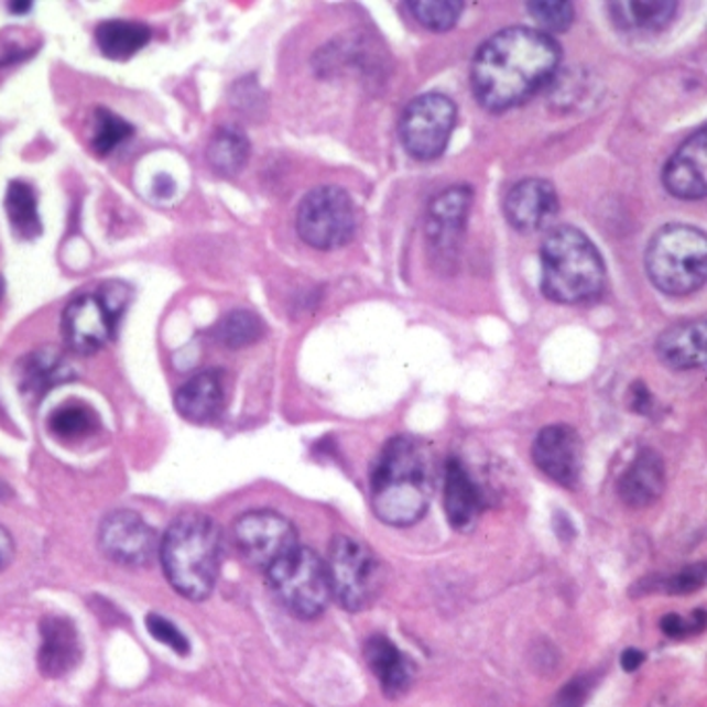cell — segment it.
<instances>
[{
  "instance_id": "cell-6",
  "label": "cell",
  "mask_w": 707,
  "mask_h": 707,
  "mask_svg": "<svg viewBox=\"0 0 707 707\" xmlns=\"http://www.w3.org/2000/svg\"><path fill=\"white\" fill-rule=\"evenodd\" d=\"M265 575L276 600L297 619H318L333 598L326 561L316 550L297 546L270 566Z\"/></svg>"
},
{
  "instance_id": "cell-13",
  "label": "cell",
  "mask_w": 707,
  "mask_h": 707,
  "mask_svg": "<svg viewBox=\"0 0 707 707\" xmlns=\"http://www.w3.org/2000/svg\"><path fill=\"white\" fill-rule=\"evenodd\" d=\"M100 548L117 565H150L159 552L156 531L133 511L108 514L100 525Z\"/></svg>"
},
{
  "instance_id": "cell-26",
  "label": "cell",
  "mask_w": 707,
  "mask_h": 707,
  "mask_svg": "<svg viewBox=\"0 0 707 707\" xmlns=\"http://www.w3.org/2000/svg\"><path fill=\"white\" fill-rule=\"evenodd\" d=\"M249 152H251V145L246 131L232 124H225L214 133L213 140L208 143L206 159L213 166L214 173L222 177H235L246 168Z\"/></svg>"
},
{
  "instance_id": "cell-35",
  "label": "cell",
  "mask_w": 707,
  "mask_h": 707,
  "mask_svg": "<svg viewBox=\"0 0 707 707\" xmlns=\"http://www.w3.org/2000/svg\"><path fill=\"white\" fill-rule=\"evenodd\" d=\"M660 629L664 635L671 639H683V637L697 635L706 629V612L695 610L689 619H683L681 614H666L660 620Z\"/></svg>"
},
{
  "instance_id": "cell-24",
  "label": "cell",
  "mask_w": 707,
  "mask_h": 707,
  "mask_svg": "<svg viewBox=\"0 0 707 707\" xmlns=\"http://www.w3.org/2000/svg\"><path fill=\"white\" fill-rule=\"evenodd\" d=\"M152 37V28L142 21L129 19H108L96 28L98 51L108 61H129L142 51Z\"/></svg>"
},
{
  "instance_id": "cell-31",
  "label": "cell",
  "mask_w": 707,
  "mask_h": 707,
  "mask_svg": "<svg viewBox=\"0 0 707 707\" xmlns=\"http://www.w3.org/2000/svg\"><path fill=\"white\" fill-rule=\"evenodd\" d=\"M131 135H133V124L127 123L123 117L115 115L108 108H98L96 110V129H94L91 145L100 156L112 154Z\"/></svg>"
},
{
  "instance_id": "cell-27",
  "label": "cell",
  "mask_w": 707,
  "mask_h": 707,
  "mask_svg": "<svg viewBox=\"0 0 707 707\" xmlns=\"http://www.w3.org/2000/svg\"><path fill=\"white\" fill-rule=\"evenodd\" d=\"M4 210L11 229L21 241H34L42 235L37 214L36 189L25 181H11L4 194Z\"/></svg>"
},
{
  "instance_id": "cell-8",
  "label": "cell",
  "mask_w": 707,
  "mask_h": 707,
  "mask_svg": "<svg viewBox=\"0 0 707 707\" xmlns=\"http://www.w3.org/2000/svg\"><path fill=\"white\" fill-rule=\"evenodd\" d=\"M355 206L345 189L326 185L305 195L297 210V232L309 248L333 251L355 235Z\"/></svg>"
},
{
  "instance_id": "cell-38",
  "label": "cell",
  "mask_w": 707,
  "mask_h": 707,
  "mask_svg": "<svg viewBox=\"0 0 707 707\" xmlns=\"http://www.w3.org/2000/svg\"><path fill=\"white\" fill-rule=\"evenodd\" d=\"M643 660H645L643 652H639L635 648H629L620 655V666H622V671L635 672L643 664Z\"/></svg>"
},
{
  "instance_id": "cell-22",
  "label": "cell",
  "mask_w": 707,
  "mask_h": 707,
  "mask_svg": "<svg viewBox=\"0 0 707 707\" xmlns=\"http://www.w3.org/2000/svg\"><path fill=\"white\" fill-rule=\"evenodd\" d=\"M363 654L370 671L378 676L382 690L389 697H401L411 687L415 666L390 639L384 635L370 637L366 641Z\"/></svg>"
},
{
  "instance_id": "cell-32",
  "label": "cell",
  "mask_w": 707,
  "mask_h": 707,
  "mask_svg": "<svg viewBox=\"0 0 707 707\" xmlns=\"http://www.w3.org/2000/svg\"><path fill=\"white\" fill-rule=\"evenodd\" d=\"M531 18L535 19L544 30L550 32H566L575 21V4L563 0H544V2H527L525 4Z\"/></svg>"
},
{
  "instance_id": "cell-15",
  "label": "cell",
  "mask_w": 707,
  "mask_h": 707,
  "mask_svg": "<svg viewBox=\"0 0 707 707\" xmlns=\"http://www.w3.org/2000/svg\"><path fill=\"white\" fill-rule=\"evenodd\" d=\"M561 210V199L546 178H523L504 199V216L519 232L546 229Z\"/></svg>"
},
{
  "instance_id": "cell-5",
  "label": "cell",
  "mask_w": 707,
  "mask_h": 707,
  "mask_svg": "<svg viewBox=\"0 0 707 707\" xmlns=\"http://www.w3.org/2000/svg\"><path fill=\"white\" fill-rule=\"evenodd\" d=\"M648 276L657 291L683 297L707 281L706 232L690 225H666L655 232L645 251Z\"/></svg>"
},
{
  "instance_id": "cell-25",
  "label": "cell",
  "mask_w": 707,
  "mask_h": 707,
  "mask_svg": "<svg viewBox=\"0 0 707 707\" xmlns=\"http://www.w3.org/2000/svg\"><path fill=\"white\" fill-rule=\"evenodd\" d=\"M610 15L622 30L631 32H660L672 19L676 18L678 4L672 0H655V2H610Z\"/></svg>"
},
{
  "instance_id": "cell-41",
  "label": "cell",
  "mask_w": 707,
  "mask_h": 707,
  "mask_svg": "<svg viewBox=\"0 0 707 707\" xmlns=\"http://www.w3.org/2000/svg\"><path fill=\"white\" fill-rule=\"evenodd\" d=\"M11 494H13V492H11V488L0 479V500H7Z\"/></svg>"
},
{
  "instance_id": "cell-9",
  "label": "cell",
  "mask_w": 707,
  "mask_h": 707,
  "mask_svg": "<svg viewBox=\"0 0 707 707\" xmlns=\"http://www.w3.org/2000/svg\"><path fill=\"white\" fill-rule=\"evenodd\" d=\"M457 124V105L440 91H427L409 102L399 131L401 142L415 160L440 159Z\"/></svg>"
},
{
  "instance_id": "cell-3",
  "label": "cell",
  "mask_w": 707,
  "mask_h": 707,
  "mask_svg": "<svg viewBox=\"0 0 707 707\" xmlns=\"http://www.w3.org/2000/svg\"><path fill=\"white\" fill-rule=\"evenodd\" d=\"M159 552L166 579L183 598L199 601L213 594L222 563V533L210 516H178Z\"/></svg>"
},
{
  "instance_id": "cell-21",
  "label": "cell",
  "mask_w": 707,
  "mask_h": 707,
  "mask_svg": "<svg viewBox=\"0 0 707 707\" xmlns=\"http://www.w3.org/2000/svg\"><path fill=\"white\" fill-rule=\"evenodd\" d=\"M178 415L194 424H208L218 420L225 409V382L216 370L192 376L175 394Z\"/></svg>"
},
{
  "instance_id": "cell-42",
  "label": "cell",
  "mask_w": 707,
  "mask_h": 707,
  "mask_svg": "<svg viewBox=\"0 0 707 707\" xmlns=\"http://www.w3.org/2000/svg\"><path fill=\"white\" fill-rule=\"evenodd\" d=\"M2 295H4V281H2V276H0V300H2Z\"/></svg>"
},
{
  "instance_id": "cell-1",
  "label": "cell",
  "mask_w": 707,
  "mask_h": 707,
  "mask_svg": "<svg viewBox=\"0 0 707 707\" xmlns=\"http://www.w3.org/2000/svg\"><path fill=\"white\" fill-rule=\"evenodd\" d=\"M561 61L563 48L546 32L523 25L500 30L474 56V96L492 112L521 107L548 86Z\"/></svg>"
},
{
  "instance_id": "cell-28",
  "label": "cell",
  "mask_w": 707,
  "mask_h": 707,
  "mask_svg": "<svg viewBox=\"0 0 707 707\" xmlns=\"http://www.w3.org/2000/svg\"><path fill=\"white\" fill-rule=\"evenodd\" d=\"M262 318L249 309H235L220 319L214 328V336L227 349H243L258 342L264 336Z\"/></svg>"
},
{
  "instance_id": "cell-33",
  "label": "cell",
  "mask_w": 707,
  "mask_h": 707,
  "mask_svg": "<svg viewBox=\"0 0 707 707\" xmlns=\"http://www.w3.org/2000/svg\"><path fill=\"white\" fill-rule=\"evenodd\" d=\"M145 627H148L150 635L160 641L162 645L171 648L175 654H189V641H187V637L181 633V629L175 622H171V620H166L160 614H148Z\"/></svg>"
},
{
  "instance_id": "cell-19",
  "label": "cell",
  "mask_w": 707,
  "mask_h": 707,
  "mask_svg": "<svg viewBox=\"0 0 707 707\" xmlns=\"http://www.w3.org/2000/svg\"><path fill=\"white\" fill-rule=\"evenodd\" d=\"M481 492L465 465L450 457L444 465V511L453 530L469 531L481 513Z\"/></svg>"
},
{
  "instance_id": "cell-39",
  "label": "cell",
  "mask_w": 707,
  "mask_h": 707,
  "mask_svg": "<svg viewBox=\"0 0 707 707\" xmlns=\"http://www.w3.org/2000/svg\"><path fill=\"white\" fill-rule=\"evenodd\" d=\"M152 189H154V194L159 195V197H171V195H175V192H177V183L173 181L171 175H159V177L154 178Z\"/></svg>"
},
{
  "instance_id": "cell-30",
  "label": "cell",
  "mask_w": 707,
  "mask_h": 707,
  "mask_svg": "<svg viewBox=\"0 0 707 707\" xmlns=\"http://www.w3.org/2000/svg\"><path fill=\"white\" fill-rule=\"evenodd\" d=\"M407 9L411 15L417 19L425 30L432 32H448L457 25L465 4L457 2V0H436V2H420V0H411L407 2Z\"/></svg>"
},
{
  "instance_id": "cell-43",
  "label": "cell",
  "mask_w": 707,
  "mask_h": 707,
  "mask_svg": "<svg viewBox=\"0 0 707 707\" xmlns=\"http://www.w3.org/2000/svg\"><path fill=\"white\" fill-rule=\"evenodd\" d=\"M566 707H577V706H566Z\"/></svg>"
},
{
  "instance_id": "cell-11",
  "label": "cell",
  "mask_w": 707,
  "mask_h": 707,
  "mask_svg": "<svg viewBox=\"0 0 707 707\" xmlns=\"http://www.w3.org/2000/svg\"><path fill=\"white\" fill-rule=\"evenodd\" d=\"M119 322L98 291L81 293L63 312V336L73 354H96L115 338Z\"/></svg>"
},
{
  "instance_id": "cell-2",
  "label": "cell",
  "mask_w": 707,
  "mask_h": 707,
  "mask_svg": "<svg viewBox=\"0 0 707 707\" xmlns=\"http://www.w3.org/2000/svg\"><path fill=\"white\" fill-rule=\"evenodd\" d=\"M372 509L390 527H409L424 519L434 496V463L424 443L396 436L373 460Z\"/></svg>"
},
{
  "instance_id": "cell-14",
  "label": "cell",
  "mask_w": 707,
  "mask_h": 707,
  "mask_svg": "<svg viewBox=\"0 0 707 707\" xmlns=\"http://www.w3.org/2000/svg\"><path fill=\"white\" fill-rule=\"evenodd\" d=\"M531 457L542 474L565 488H575L581 479L584 444L570 425L544 427L533 440Z\"/></svg>"
},
{
  "instance_id": "cell-36",
  "label": "cell",
  "mask_w": 707,
  "mask_h": 707,
  "mask_svg": "<svg viewBox=\"0 0 707 707\" xmlns=\"http://www.w3.org/2000/svg\"><path fill=\"white\" fill-rule=\"evenodd\" d=\"M13 554H15L13 537H11L9 531L0 525V570L13 561Z\"/></svg>"
},
{
  "instance_id": "cell-10",
  "label": "cell",
  "mask_w": 707,
  "mask_h": 707,
  "mask_svg": "<svg viewBox=\"0 0 707 707\" xmlns=\"http://www.w3.org/2000/svg\"><path fill=\"white\" fill-rule=\"evenodd\" d=\"M232 533L241 556L264 570L300 546L295 525L274 511H251L239 516Z\"/></svg>"
},
{
  "instance_id": "cell-7",
  "label": "cell",
  "mask_w": 707,
  "mask_h": 707,
  "mask_svg": "<svg viewBox=\"0 0 707 707\" xmlns=\"http://www.w3.org/2000/svg\"><path fill=\"white\" fill-rule=\"evenodd\" d=\"M330 594L349 612H363L380 598L384 568L372 550L351 535H335L328 548Z\"/></svg>"
},
{
  "instance_id": "cell-20",
  "label": "cell",
  "mask_w": 707,
  "mask_h": 707,
  "mask_svg": "<svg viewBox=\"0 0 707 707\" xmlns=\"http://www.w3.org/2000/svg\"><path fill=\"white\" fill-rule=\"evenodd\" d=\"M666 469L660 453L643 448L619 479L620 500L631 509H645L654 504L664 492Z\"/></svg>"
},
{
  "instance_id": "cell-4",
  "label": "cell",
  "mask_w": 707,
  "mask_h": 707,
  "mask_svg": "<svg viewBox=\"0 0 707 707\" xmlns=\"http://www.w3.org/2000/svg\"><path fill=\"white\" fill-rule=\"evenodd\" d=\"M540 289L554 303L577 305L598 300L606 286V264L584 230L556 227L540 248Z\"/></svg>"
},
{
  "instance_id": "cell-40",
  "label": "cell",
  "mask_w": 707,
  "mask_h": 707,
  "mask_svg": "<svg viewBox=\"0 0 707 707\" xmlns=\"http://www.w3.org/2000/svg\"><path fill=\"white\" fill-rule=\"evenodd\" d=\"M34 9V2H30V0H21V2H9V11L13 13V15H28L30 11Z\"/></svg>"
},
{
  "instance_id": "cell-16",
  "label": "cell",
  "mask_w": 707,
  "mask_h": 707,
  "mask_svg": "<svg viewBox=\"0 0 707 707\" xmlns=\"http://www.w3.org/2000/svg\"><path fill=\"white\" fill-rule=\"evenodd\" d=\"M706 127H699L672 154L662 173V181L668 194L687 202L706 197Z\"/></svg>"
},
{
  "instance_id": "cell-37",
  "label": "cell",
  "mask_w": 707,
  "mask_h": 707,
  "mask_svg": "<svg viewBox=\"0 0 707 707\" xmlns=\"http://www.w3.org/2000/svg\"><path fill=\"white\" fill-rule=\"evenodd\" d=\"M633 409L637 413H648L652 409V394L643 382H637L633 387Z\"/></svg>"
},
{
  "instance_id": "cell-29",
  "label": "cell",
  "mask_w": 707,
  "mask_h": 707,
  "mask_svg": "<svg viewBox=\"0 0 707 707\" xmlns=\"http://www.w3.org/2000/svg\"><path fill=\"white\" fill-rule=\"evenodd\" d=\"M51 432L61 440H81L98 429V415L81 403H65L51 415Z\"/></svg>"
},
{
  "instance_id": "cell-23",
  "label": "cell",
  "mask_w": 707,
  "mask_h": 707,
  "mask_svg": "<svg viewBox=\"0 0 707 707\" xmlns=\"http://www.w3.org/2000/svg\"><path fill=\"white\" fill-rule=\"evenodd\" d=\"M75 378L72 366L54 349H37L19 363V389L30 399H44L51 390L72 382Z\"/></svg>"
},
{
  "instance_id": "cell-18",
  "label": "cell",
  "mask_w": 707,
  "mask_h": 707,
  "mask_svg": "<svg viewBox=\"0 0 707 707\" xmlns=\"http://www.w3.org/2000/svg\"><path fill=\"white\" fill-rule=\"evenodd\" d=\"M40 635L42 643L37 652V666L44 676L61 678L79 664L81 645L72 620L48 617L40 624Z\"/></svg>"
},
{
  "instance_id": "cell-12",
  "label": "cell",
  "mask_w": 707,
  "mask_h": 707,
  "mask_svg": "<svg viewBox=\"0 0 707 707\" xmlns=\"http://www.w3.org/2000/svg\"><path fill=\"white\" fill-rule=\"evenodd\" d=\"M474 204L469 185H455L436 195L425 213V237L438 262L455 260Z\"/></svg>"
},
{
  "instance_id": "cell-34",
  "label": "cell",
  "mask_w": 707,
  "mask_h": 707,
  "mask_svg": "<svg viewBox=\"0 0 707 707\" xmlns=\"http://www.w3.org/2000/svg\"><path fill=\"white\" fill-rule=\"evenodd\" d=\"M707 579V566L704 563L685 566L664 581V591L671 596H687L699 591Z\"/></svg>"
},
{
  "instance_id": "cell-17",
  "label": "cell",
  "mask_w": 707,
  "mask_h": 707,
  "mask_svg": "<svg viewBox=\"0 0 707 707\" xmlns=\"http://www.w3.org/2000/svg\"><path fill=\"white\" fill-rule=\"evenodd\" d=\"M706 319H687L672 324L655 340V354L672 370L689 372L706 366Z\"/></svg>"
}]
</instances>
